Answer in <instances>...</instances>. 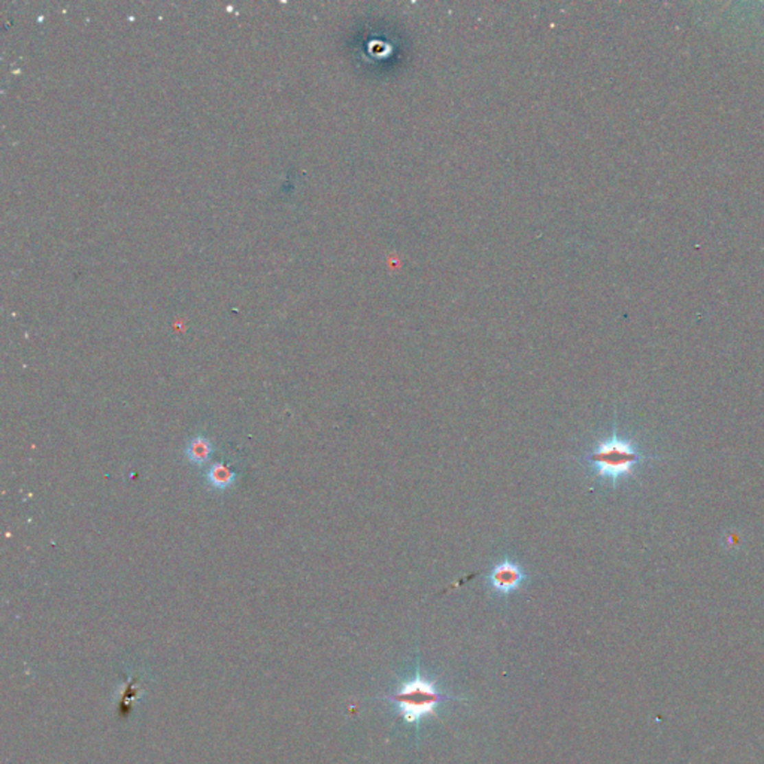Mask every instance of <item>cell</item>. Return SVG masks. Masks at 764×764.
I'll list each match as a JSON object with an SVG mask.
<instances>
[{
  "mask_svg": "<svg viewBox=\"0 0 764 764\" xmlns=\"http://www.w3.org/2000/svg\"><path fill=\"white\" fill-rule=\"evenodd\" d=\"M652 459L656 456H648L633 441L618 435L614 427L612 433L583 454L579 463L594 479L616 485L634 476L643 463Z\"/></svg>",
  "mask_w": 764,
  "mask_h": 764,
  "instance_id": "cell-1",
  "label": "cell"
},
{
  "mask_svg": "<svg viewBox=\"0 0 764 764\" xmlns=\"http://www.w3.org/2000/svg\"><path fill=\"white\" fill-rule=\"evenodd\" d=\"M212 451H213V445L208 437L196 436L188 442L185 448V456L192 463H194V465L202 466L209 460V457L212 456Z\"/></svg>",
  "mask_w": 764,
  "mask_h": 764,
  "instance_id": "cell-4",
  "label": "cell"
},
{
  "mask_svg": "<svg viewBox=\"0 0 764 764\" xmlns=\"http://www.w3.org/2000/svg\"><path fill=\"white\" fill-rule=\"evenodd\" d=\"M446 699L436 684L427 678L417 675L402 682L389 700L396 706L403 721L408 724H419L427 717H433L437 708Z\"/></svg>",
  "mask_w": 764,
  "mask_h": 764,
  "instance_id": "cell-2",
  "label": "cell"
},
{
  "mask_svg": "<svg viewBox=\"0 0 764 764\" xmlns=\"http://www.w3.org/2000/svg\"><path fill=\"white\" fill-rule=\"evenodd\" d=\"M527 579L529 577L524 568L517 560L512 559H503L485 573L488 587L494 593L502 596H508L518 591Z\"/></svg>",
  "mask_w": 764,
  "mask_h": 764,
  "instance_id": "cell-3",
  "label": "cell"
},
{
  "mask_svg": "<svg viewBox=\"0 0 764 764\" xmlns=\"http://www.w3.org/2000/svg\"><path fill=\"white\" fill-rule=\"evenodd\" d=\"M206 479L217 490H226V488L233 485L236 474L229 466L222 465V463H216V465L211 466L208 474H206Z\"/></svg>",
  "mask_w": 764,
  "mask_h": 764,
  "instance_id": "cell-5",
  "label": "cell"
}]
</instances>
